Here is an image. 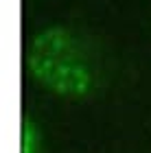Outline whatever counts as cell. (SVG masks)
<instances>
[{
    "label": "cell",
    "instance_id": "6da1fadb",
    "mask_svg": "<svg viewBox=\"0 0 151 153\" xmlns=\"http://www.w3.org/2000/svg\"><path fill=\"white\" fill-rule=\"evenodd\" d=\"M26 66L39 85L59 96L81 99L94 85L81 44L66 26H46L39 31L29 46Z\"/></svg>",
    "mask_w": 151,
    "mask_h": 153
},
{
    "label": "cell",
    "instance_id": "7a4b0ae2",
    "mask_svg": "<svg viewBox=\"0 0 151 153\" xmlns=\"http://www.w3.org/2000/svg\"><path fill=\"white\" fill-rule=\"evenodd\" d=\"M20 153H39V129L29 116L20 123Z\"/></svg>",
    "mask_w": 151,
    "mask_h": 153
}]
</instances>
